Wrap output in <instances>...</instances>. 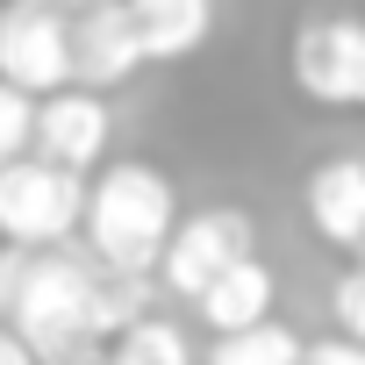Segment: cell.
<instances>
[{
    "label": "cell",
    "instance_id": "cell-16",
    "mask_svg": "<svg viewBox=\"0 0 365 365\" xmlns=\"http://www.w3.org/2000/svg\"><path fill=\"white\" fill-rule=\"evenodd\" d=\"M329 315H336V336L365 344V272H358V265H351V272L329 287Z\"/></svg>",
    "mask_w": 365,
    "mask_h": 365
},
{
    "label": "cell",
    "instance_id": "cell-6",
    "mask_svg": "<svg viewBox=\"0 0 365 365\" xmlns=\"http://www.w3.org/2000/svg\"><path fill=\"white\" fill-rule=\"evenodd\" d=\"M251 244H258V230H251L244 208H201V215H187V222H172V237H165V251H158L150 272H158L172 294L194 301L222 265L251 258Z\"/></svg>",
    "mask_w": 365,
    "mask_h": 365
},
{
    "label": "cell",
    "instance_id": "cell-20",
    "mask_svg": "<svg viewBox=\"0 0 365 365\" xmlns=\"http://www.w3.org/2000/svg\"><path fill=\"white\" fill-rule=\"evenodd\" d=\"M43 8H65V15H72V8H93V0H43Z\"/></svg>",
    "mask_w": 365,
    "mask_h": 365
},
{
    "label": "cell",
    "instance_id": "cell-8",
    "mask_svg": "<svg viewBox=\"0 0 365 365\" xmlns=\"http://www.w3.org/2000/svg\"><path fill=\"white\" fill-rule=\"evenodd\" d=\"M65 43H72V86H86V93H108V86H122L129 72H143V51H136V36H129L122 0L72 8V15H65Z\"/></svg>",
    "mask_w": 365,
    "mask_h": 365
},
{
    "label": "cell",
    "instance_id": "cell-21",
    "mask_svg": "<svg viewBox=\"0 0 365 365\" xmlns=\"http://www.w3.org/2000/svg\"><path fill=\"white\" fill-rule=\"evenodd\" d=\"M351 258H358V272H365V237H358V244H351Z\"/></svg>",
    "mask_w": 365,
    "mask_h": 365
},
{
    "label": "cell",
    "instance_id": "cell-14",
    "mask_svg": "<svg viewBox=\"0 0 365 365\" xmlns=\"http://www.w3.org/2000/svg\"><path fill=\"white\" fill-rule=\"evenodd\" d=\"M208 365H301V336L287 329V322H251V329H230V336H215V351H208Z\"/></svg>",
    "mask_w": 365,
    "mask_h": 365
},
{
    "label": "cell",
    "instance_id": "cell-11",
    "mask_svg": "<svg viewBox=\"0 0 365 365\" xmlns=\"http://www.w3.org/2000/svg\"><path fill=\"white\" fill-rule=\"evenodd\" d=\"M272 294H279V279H272V265H258V251H251V258L222 265V272L194 294V308H201V322H208L215 336H230V329L265 322V315H272Z\"/></svg>",
    "mask_w": 365,
    "mask_h": 365
},
{
    "label": "cell",
    "instance_id": "cell-17",
    "mask_svg": "<svg viewBox=\"0 0 365 365\" xmlns=\"http://www.w3.org/2000/svg\"><path fill=\"white\" fill-rule=\"evenodd\" d=\"M301 365H365V344H351V336H322V344H301Z\"/></svg>",
    "mask_w": 365,
    "mask_h": 365
},
{
    "label": "cell",
    "instance_id": "cell-3",
    "mask_svg": "<svg viewBox=\"0 0 365 365\" xmlns=\"http://www.w3.org/2000/svg\"><path fill=\"white\" fill-rule=\"evenodd\" d=\"M79 201H86V172H65L36 150L0 165V244H29L51 251L79 230Z\"/></svg>",
    "mask_w": 365,
    "mask_h": 365
},
{
    "label": "cell",
    "instance_id": "cell-9",
    "mask_svg": "<svg viewBox=\"0 0 365 365\" xmlns=\"http://www.w3.org/2000/svg\"><path fill=\"white\" fill-rule=\"evenodd\" d=\"M129 36L143 51V65H179L194 58L215 29V0H122Z\"/></svg>",
    "mask_w": 365,
    "mask_h": 365
},
{
    "label": "cell",
    "instance_id": "cell-12",
    "mask_svg": "<svg viewBox=\"0 0 365 365\" xmlns=\"http://www.w3.org/2000/svg\"><path fill=\"white\" fill-rule=\"evenodd\" d=\"M136 315H150V272H108V265H93L86 336H93V344H108V336H122Z\"/></svg>",
    "mask_w": 365,
    "mask_h": 365
},
{
    "label": "cell",
    "instance_id": "cell-10",
    "mask_svg": "<svg viewBox=\"0 0 365 365\" xmlns=\"http://www.w3.org/2000/svg\"><path fill=\"white\" fill-rule=\"evenodd\" d=\"M301 208H308V230L336 251H351L365 237V158H329L308 172L301 187Z\"/></svg>",
    "mask_w": 365,
    "mask_h": 365
},
{
    "label": "cell",
    "instance_id": "cell-4",
    "mask_svg": "<svg viewBox=\"0 0 365 365\" xmlns=\"http://www.w3.org/2000/svg\"><path fill=\"white\" fill-rule=\"evenodd\" d=\"M294 86L315 108H365V15H315L294 36Z\"/></svg>",
    "mask_w": 365,
    "mask_h": 365
},
{
    "label": "cell",
    "instance_id": "cell-18",
    "mask_svg": "<svg viewBox=\"0 0 365 365\" xmlns=\"http://www.w3.org/2000/svg\"><path fill=\"white\" fill-rule=\"evenodd\" d=\"M0 365H36V351H29V344L8 329V322H0Z\"/></svg>",
    "mask_w": 365,
    "mask_h": 365
},
{
    "label": "cell",
    "instance_id": "cell-7",
    "mask_svg": "<svg viewBox=\"0 0 365 365\" xmlns=\"http://www.w3.org/2000/svg\"><path fill=\"white\" fill-rule=\"evenodd\" d=\"M108 136H115V115H108V101L86 93V86H58V93H43L36 115H29V150L51 158V165H65V172H93L101 150H108Z\"/></svg>",
    "mask_w": 365,
    "mask_h": 365
},
{
    "label": "cell",
    "instance_id": "cell-19",
    "mask_svg": "<svg viewBox=\"0 0 365 365\" xmlns=\"http://www.w3.org/2000/svg\"><path fill=\"white\" fill-rule=\"evenodd\" d=\"M36 365H108V358H101V344H72L58 358H36Z\"/></svg>",
    "mask_w": 365,
    "mask_h": 365
},
{
    "label": "cell",
    "instance_id": "cell-5",
    "mask_svg": "<svg viewBox=\"0 0 365 365\" xmlns=\"http://www.w3.org/2000/svg\"><path fill=\"white\" fill-rule=\"evenodd\" d=\"M0 79L15 93H29V101L72 86L65 8H43V0H8V8H0Z\"/></svg>",
    "mask_w": 365,
    "mask_h": 365
},
{
    "label": "cell",
    "instance_id": "cell-2",
    "mask_svg": "<svg viewBox=\"0 0 365 365\" xmlns=\"http://www.w3.org/2000/svg\"><path fill=\"white\" fill-rule=\"evenodd\" d=\"M86 294H93V265L72 258L65 244H51V251H29L22 258V279H15L0 322H8L36 358H58L72 344H93L86 336Z\"/></svg>",
    "mask_w": 365,
    "mask_h": 365
},
{
    "label": "cell",
    "instance_id": "cell-13",
    "mask_svg": "<svg viewBox=\"0 0 365 365\" xmlns=\"http://www.w3.org/2000/svg\"><path fill=\"white\" fill-rule=\"evenodd\" d=\"M115 351H108V365H194V344H187V329L179 322H165V315H136L122 336H108Z\"/></svg>",
    "mask_w": 365,
    "mask_h": 365
},
{
    "label": "cell",
    "instance_id": "cell-15",
    "mask_svg": "<svg viewBox=\"0 0 365 365\" xmlns=\"http://www.w3.org/2000/svg\"><path fill=\"white\" fill-rule=\"evenodd\" d=\"M29 115H36V101H29V93H15L8 79H0V165L29 150Z\"/></svg>",
    "mask_w": 365,
    "mask_h": 365
},
{
    "label": "cell",
    "instance_id": "cell-1",
    "mask_svg": "<svg viewBox=\"0 0 365 365\" xmlns=\"http://www.w3.org/2000/svg\"><path fill=\"white\" fill-rule=\"evenodd\" d=\"M179 222V201H172V179L143 158H115V165H93L86 179V201H79V230L93 244V265L108 272H150L165 237Z\"/></svg>",
    "mask_w": 365,
    "mask_h": 365
}]
</instances>
